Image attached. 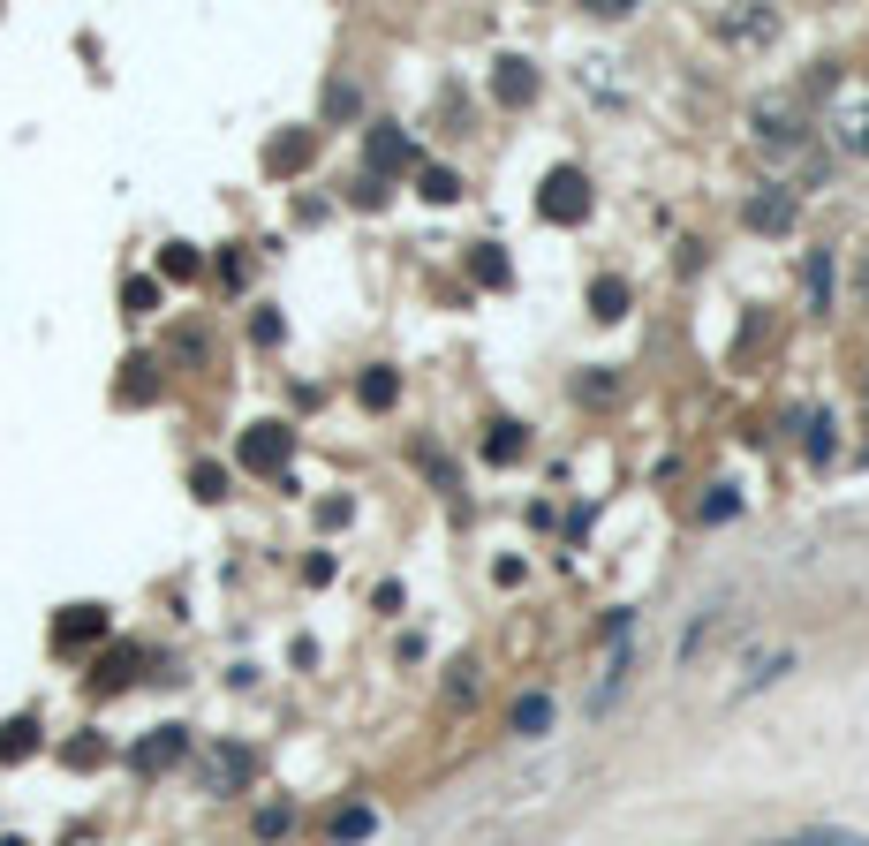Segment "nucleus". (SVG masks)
I'll return each instance as SVG.
<instances>
[{
    "instance_id": "nucleus-1",
    "label": "nucleus",
    "mask_w": 869,
    "mask_h": 846,
    "mask_svg": "<svg viewBox=\"0 0 869 846\" xmlns=\"http://www.w3.org/2000/svg\"><path fill=\"white\" fill-rule=\"evenodd\" d=\"M537 212H545L552 227H575L582 212H590V182H582V167H552V174H545V197H537Z\"/></svg>"
},
{
    "instance_id": "nucleus-2",
    "label": "nucleus",
    "mask_w": 869,
    "mask_h": 846,
    "mask_svg": "<svg viewBox=\"0 0 869 846\" xmlns=\"http://www.w3.org/2000/svg\"><path fill=\"white\" fill-rule=\"evenodd\" d=\"M288 423H250L242 431V469H257V476H280L288 469Z\"/></svg>"
},
{
    "instance_id": "nucleus-3",
    "label": "nucleus",
    "mask_w": 869,
    "mask_h": 846,
    "mask_svg": "<svg viewBox=\"0 0 869 846\" xmlns=\"http://www.w3.org/2000/svg\"><path fill=\"white\" fill-rule=\"evenodd\" d=\"M832 129H839V144H847V152L869 159V91H862V84H854L847 99L832 106Z\"/></svg>"
},
{
    "instance_id": "nucleus-4",
    "label": "nucleus",
    "mask_w": 869,
    "mask_h": 846,
    "mask_svg": "<svg viewBox=\"0 0 869 846\" xmlns=\"http://www.w3.org/2000/svg\"><path fill=\"white\" fill-rule=\"evenodd\" d=\"M99 635H106V612L99 605H69V612H61V627H53V643H61V650L99 643Z\"/></svg>"
},
{
    "instance_id": "nucleus-5",
    "label": "nucleus",
    "mask_w": 869,
    "mask_h": 846,
    "mask_svg": "<svg viewBox=\"0 0 869 846\" xmlns=\"http://www.w3.org/2000/svg\"><path fill=\"white\" fill-rule=\"evenodd\" d=\"M409 159H416V144L393 129V121H378V129H371V182H378L386 167H409Z\"/></svg>"
},
{
    "instance_id": "nucleus-6",
    "label": "nucleus",
    "mask_w": 869,
    "mask_h": 846,
    "mask_svg": "<svg viewBox=\"0 0 869 846\" xmlns=\"http://www.w3.org/2000/svg\"><path fill=\"white\" fill-rule=\"evenodd\" d=\"M749 227H756V235H786V227H794V197H786V189L749 197Z\"/></svg>"
},
{
    "instance_id": "nucleus-7",
    "label": "nucleus",
    "mask_w": 869,
    "mask_h": 846,
    "mask_svg": "<svg viewBox=\"0 0 869 846\" xmlns=\"http://www.w3.org/2000/svg\"><path fill=\"white\" fill-rule=\"evenodd\" d=\"M356 401H363V408H371V416H386V408H393V401H401V378H393V371H386V363H371V371H363V378H356Z\"/></svg>"
},
{
    "instance_id": "nucleus-8",
    "label": "nucleus",
    "mask_w": 869,
    "mask_h": 846,
    "mask_svg": "<svg viewBox=\"0 0 869 846\" xmlns=\"http://www.w3.org/2000/svg\"><path fill=\"white\" fill-rule=\"evenodd\" d=\"M514 733H522V741H545L552 733V695H522V703H514Z\"/></svg>"
},
{
    "instance_id": "nucleus-9",
    "label": "nucleus",
    "mask_w": 869,
    "mask_h": 846,
    "mask_svg": "<svg viewBox=\"0 0 869 846\" xmlns=\"http://www.w3.org/2000/svg\"><path fill=\"white\" fill-rule=\"evenodd\" d=\"M182 748H189V741H182V726H159V741H144V748H137V771H167Z\"/></svg>"
},
{
    "instance_id": "nucleus-10",
    "label": "nucleus",
    "mask_w": 869,
    "mask_h": 846,
    "mask_svg": "<svg viewBox=\"0 0 869 846\" xmlns=\"http://www.w3.org/2000/svg\"><path fill=\"white\" fill-rule=\"evenodd\" d=\"M590 310H597V318H628V280H620V272H605V280L590 288Z\"/></svg>"
},
{
    "instance_id": "nucleus-11",
    "label": "nucleus",
    "mask_w": 869,
    "mask_h": 846,
    "mask_svg": "<svg viewBox=\"0 0 869 846\" xmlns=\"http://www.w3.org/2000/svg\"><path fill=\"white\" fill-rule=\"evenodd\" d=\"M469 272H477V288H507V257H499V242H477V250H469Z\"/></svg>"
},
{
    "instance_id": "nucleus-12",
    "label": "nucleus",
    "mask_w": 869,
    "mask_h": 846,
    "mask_svg": "<svg viewBox=\"0 0 869 846\" xmlns=\"http://www.w3.org/2000/svg\"><path fill=\"white\" fill-rule=\"evenodd\" d=\"M492 84H499V99H529V91H537V68H529V61H499V76H492Z\"/></svg>"
},
{
    "instance_id": "nucleus-13",
    "label": "nucleus",
    "mask_w": 869,
    "mask_h": 846,
    "mask_svg": "<svg viewBox=\"0 0 869 846\" xmlns=\"http://www.w3.org/2000/svg\"><path fill=\"white\" fill-rule=\"evenodd\" d=\"M310 159V136H273V152H265V167L273 174H295Z\"/></svg>"
},
{
    "instance_id": "nucleus-14",
    "label": "nucleus",
    "mask_w": 869,
    "mask_h": 846,
    "mask_svg": "<svg viewBox=\"0 0 869 846\" xmlns=\"http://www.w3.org/2000/svg\"><path fill=\"white\" fill-rule=\"evenodd\" d=\"M38 748V718H16V726H0V763L8 756H31Z\"/></svg>"
},
{
    "instance_id": "nucleus-15",
    "label": "nucleus",
    "mask_w": 869,
    "mask_h": 846,
    "mask_svg": "<svg viewBox=\"0 0 869 846\" xmlns=\"http://www.w3.org/2000/svg\"><path fill=\"white\" fill-rule=\"evenodd\" d=\"M121 310H129V318H152L159 310V280H129V288H121Z\"/></svg>"
},
{
    "instance_id": "nucleus-16",
    "label": "nucleus",
    "mask_w": 869,
    "mask_h": 846,
    "mask_svg": "<svg viewBox=\"0 0 869 846\" xmlns=\"http://www.w3.org/2000/svg\"><path fill=\"white\" fill-rule=\"evenodd\" d=\"M159 272H167V280H197V250H189V242H167Z\"/></svg>"
},
{
    "instance_id": "nucleus-17",
    "label": "nucleus",
    "mask_w": 869,
    "mask_h": 846,
    "mask_svg": "<svg viewBox=\"0 0 869 846\" xmlns=\"http://www.w3.org/2000/svg\"><path fill=\"white\" fill-rule=\"evenodd\" d=\"M522 454V431L514 423H492V439H484V461H514Z\"/></svg>"
},
{
    "instance_id": "nucleus-18",
    "label": "nucleus",
    "mask_w": 869,
    "mask_h": 846,
    "mask_svg": "<svg viewBox=\"0 0 869 846\" xmlns=\"http://www.w3.org/2000/svg\"><path fill=\"white\" fill-rule=\"evenodd\" d=\"M371 824H378L371 809H348V816H333V839H348V846H356V839H371Z\"/></svg>"
},
{
    "instance_id": "nucleus-19",
    "label": "nucleus",
    "mask_w": 869,
    "mask_h": 846,
    "mask_svg": "<svg viewBox=\"0 0 869 846\" xmlns=\"http://www.w3.org/2000/svg\"><path fill=\"white\" fill-rule=\"evenodd\" d=\"M726 38H771V16H718Z\"/></svg>"
},
{
    "instance_id": "nucleus-20",
    "label": "nucleus",
    "mask_w": 869,
    "mask_h": 846,
    "mask_svg": "<svg viewBox=\"0 0 869 846\" xmlns=\"http://www.w3.org/2000/svg\"><path fill=\"white\" fill-rule=\"evenodd\" d=\"M424 197H431V204H454V197H461V182H454L446 167H424Z\"/></svg>"
},
{
    "instance_id": "nucleus-21",
    "label": "nucleus",
    "mask_w": 869,
    "mask_h": 846,
    "mask_svg": "<svg viewBox=\"0 0 869 846\" xmlns=\"http://www.w3.org/2000/svg\"><path fill=\"white\" fill-rule=\"evenodd\" d=\"M824 295H832V257L817 250V257H809V303L824 310Z\"/></svg>"
},
{
    "instance_id": "nucleus-22",
    "label": "nucleus",
    "mask_w": 869,
    "mask_h": 846,
    "mask_svg": "<svg viewBox=\"0 0 869 846\" xmlns=\"http://www.w3.org/2000/svg\"><path fill=\"white\" fill-rule=\"evenodd\" d=\"M741 514V499H733V484H718L711 499H703V522H733Z\"/></svg>"
},
{
    "instance_id": "nucleus-23",
    "label": "nucleus",
    "mask_w": 869,
    "mask_h": 846,
    "mask_svg": "<svg viewBox=\"0 0 869 846\" xmlns=\"http://www.w3.org/2000/svg\"><path fill=\"white\" fill-rule=\"evenodd\" d=\"M189 484H197V499H227V469H212V461L189 469Z\"/></svg>"
},
{
    "instance_id": "nucleus-24",
    "label": "nucleus",
    "mask_w": 869,
    "mask_h": 846,
    "mask_svg": "<svg viewBox=\"0 0 869 846\" xmlns=\"http://www.w3.org/2000/svg\"><path fill=\"white\" fill-rule=\"evenodd\" d=\"M129 665H137V658H129V650H114V658H106V673H99V688H121V680H129Z\"/></svg>"
}]
</instances>
